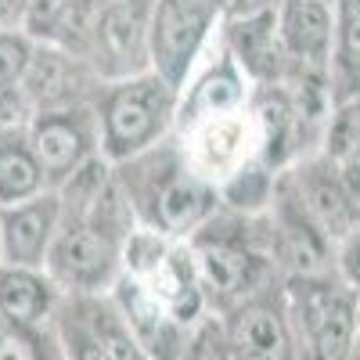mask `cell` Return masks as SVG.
<instances>
[{"label": "cell", "mask_w": 360, "mask_h": 360, "mask_svg": "<svg viewBox=\"0 0 360 360\" xmlns=\"http://www.w3.org/2000/svg\"><path fill=\"white\" fill-rule=\"evenodd\" d=\"M332 101H349L360 94V0H335V37L328 58Z\"/></svg>", "instance_id": "d6986e66"}, {"label": "cell", "mask_w": 360, "mask_h": 360, "mask_svg": "<svg viewBox=\"0 0 360 360\" xmlns=\"http://www.w3.org/2000/svg\"><path fill=\"white\" fill-rule=\"evenodd\" d=\"M321 155L339 169L346 188L360 202V94L349 101H339L328 112L324 123V148Z\"/></svg>", "instance_id": "ffe728a7"}, {"label": "cell", "mask_w": 360, "mask_h": 360, "mask_svg": "<svg viewBox=\"0 0 360 360\" xmlns=\"http://www.w3.org/2000/svg\"><path fill=\"white\" fill-rule=\"evenodd\" d=\"M188 249L198 270L209 310L227 314L231 307L245 303L249 295L278 281L281 270L270 259L266 249V220L245 217L234 209H217L191 238Z\"/></svg>", "instance_id": "6da1fadb"}, {"label": "cell", "mask_w": 360, "mask_h": 360, "mask_svg": "<svg viewBox=\"0 0 360 360\" xmlns=\"http://www.w3.org/2000/svg\"><path fill=\"white\" fill-rule=\"evenodd\" d=\"M62 288L44 266H0V324L8 346H40L44 328L54 324Z\"/></svg>", "instance_id": "7c38bea8"}, {"label": "cell", "mask_w": 360, "mask_h": 360, "mask_svg": "<svg viewBox=\"0 0 360 360\" xmlns=\"http://www.w3.org/2000/svg\"><path fill=\"white\" fill-rule=\"evenodd\" d=\"M22 94L33 101V108H62L76 101H90V90L101 86V76L83 54H72L58 44L37 40V51L29 58V69L22 76Z\"/></svg>", "instance_id": "4fadbf2b"}, {"label": "cell", "mask_w": 360, "mask_h": 360, "mask_svg": "<svg viewBox=\"0 0 360 360\" xmlns=\"http://www.w3.org/2000/svg\"><path fill=\"white\" fill-rule=\"evenodd\" d=\"M217 0H155L152 8V69L176 90L205 54L220 18Z\"/></svg>", "instance_id": "52a82bcc"}, {"label": "cell", "mask_w": 360, "mask_h": 360, "mask_svg": "<svg viewBox=\"0 0 360 360\" xmlns=\"http://www.w3.org/2000/svg\"><path fill=\"white\" fill-rule=\"evenodd\" d=\"M278 33L288 65L328 72L332 37H335V4H328V0H281Z\"/></svg>", "instance_id": "ac0fdd59"}, {"label": "cell", "mask_w": 360, "mask_h": 360, "mask_svg": "<svg viewBox=\"0 0 360 360\" xmlns=\"http://www.w3.org/2000/svg\"><path fill=\"white\" fill-rule=\"evenodd\" d=\"M54 332L69 356H98V360L144 356L112 292H62L54 310Z\"/></svg>", "instance_id": "5b68a950"}, {"label": "cell", "mask_w": 360, "mask_h": 360, "mask_svg": "<svg viewBox=\"0 0 360 360\" xmlns=\"http://www.w3.org/2000/svg\"><path fill=\"white\" fill-rule=\"evenodd\" d=\"M227 51L234 54V62L242 65V72L259 83H274L285 76L288 58L281 47L278 33V4H259L245 11H231L227 15V33H224Z\"/></svg>", "instance_id": "9a60e30c"}, {"label": "cell", "mask_w": 360, "mask_h": 360, "mask_svg": "<svg viewBox=\"0 0 360 360\" xmlns=\"http://www.w3.org/2000/svg\"><path fill=\"white\" fill-rule=\"evenodd\" d=\"M285 307L299 353L317 360H342L353 353L360 288L328 274H288Z\"/></svg>", "instance_id": "277c9868"}, {"label": "cell", "mask_w": 360, "mask_h": 360, "mask_svg": "<svg viewBox=\"0 0 360 360\" xmlns=\"http://www.w3.org/2000/svg\"><path fill=\"white\" fill-rule=\"evenodd\" d=\"M62 227V198L54 188L40 195L0 205V231H4V263L15 266H44L47 249Z\"/></svg>", "instance_id": "2e32d148"}, {"label": "cell", "mask_w": 360, "mask_h": 360, "mask_svg": "<svg viewBox=\"0 0 360 360\" xmlns=\"http://www.w3.org/2000/svg\"><path fill=\"white\" fill-rule=\"evenodd\" d=\"M220 11H245V8H259V4H281V0H217Z\"/></svg>", "instance_id": "484cf974"}, {"label": "cell", "mask_w": 360, "mask_h": 360, "mask_svg": "<svg viewBox=\"0 0 360 360\" xmlns=\"http://www.w3.org/2000/svg\"><path fill=\"white\" fill-rule=\"evenodd\" d=\"M252 98V79L242 72V65L234 62V54L220 51V62L209 65H195V72L188 76V83L180 86V105H176V130H184L188 123L213 112H227L238 105H249Z\"/></svg>", "instance_id": "e0dca14e"}, {"label": "cell", "mask_w": 360, "mask_h": 360, "mask_svg": "<svg viewBox=\"0 0 360 360\" xmlns=\"http://www.w3.org/2000/svg\"><path fill=\"white\" fill-rule=\"evenodd\" d=\"M0 346H8V332H4V324H0Z\"/></svg>", "instance_id": "83f0119b"}, {"label": "cell", "mask_w": 360, "mask_h": 360, "mask_svg": "<svg viewBox=\"0 0 360 360\" xmlns=\"http://www.w3.org/2000/svg\"><path fill=\"white\" fill-rule=\"evenodd\" d=\"M152 8L155 0H105L86 62L101 83L130 79L152 69Z\"/></svg>", "instance_id": "9c48e42d"}, {"label": "cell", "mask_w": 360, "mask_h": 360, "mask_svg": "<svg viewBox=\"0 0 360 360\" xmlns=\"http://www.w3.org/2000/svg\"><path fill=\"white\" fill-rule=\"evenodd\" d=\"M176 141H180V152H184L188 166L217 188L231 173H238L252 159H259V148H263L259 119H256L252 105L202 115L180 130Z\"/></svg>", "instance_id": "8992f818"}, {"label": "cell", "mask_w": 360, "mask_h": 360, "mask_svg": "<svg viewBox=\"0 0 360 360\" xmlns=\"http://www.w3.org/2000/svg\"><path fill=\"white\" fill-rule=\"evenodd\" d=\"M328 4H335V0H328Z\"/></svg>", "instance_id": "f546056e"}, {"label": "cell", "mask_w": 360, "mask_h": 360, "mask_svg": "<svg viewBox=\"0 0 360 360\" xmlns=\"http://www.w3.org/2000/svg\"><path fill=\"white\" fill-rule=\"evenodd\" d=\"M278 173L274 166H266L263 159H252L249 166H242L238 173H231L220 191V205L234 209V213H245V217H259L270 209L274 202V188H278Z\"/></svg>", "instance_id": "603a6c76"}, {"label": "cell", "mask_w": 360, "mask_h": 360, "mask_svg": "<svg viewBox=\"0 0 360 360\" xmlns=\"http://www.w3.org/2000/svg\"><path fill=\"white\" fill-rule=\"evenodd\" d=\"M47 188L44 166L29 144L25 130L0 134V205L25 202Z\"/></svg>", "instance_id": "44dd1931"}, {"label": "cell", "mask_w": 360, "mask_h": 360, "mask_svg": "<svg viewBox=\"0 0 360 360\" xmlns=\"http://www.w3.org/2000/svg\"><path fill=\"white\" fill-rule=\"evenodd\" d=\"M25 134L44 166L47 188H62L83 162L101 155V119L90 101L40 108L29 119Z\"/></svg>", "instance_id": "ba28073f"}, {"label": "cell", "mask_w": 360, "mask_h": 360, "mask_svg": "<svg viewBox=\"0 0 360 360\" xmlns=\"http://www.w3.org/2000/svg\"><path fill=\"white\" fill-rule=\"evenodd\" d=\"M176 105L180 90L155 69L101 83L94 105L101 119V155L115 166L166 141L176 127Z\"/></svg>", "instance_id": "3957f363"}, {"label": "cell", "mask_w": 360, "mask_h": 360, "mask_svg": "<svg viewBox=\"0 0 360 360\" xmlns=\"http://www.w3.org/2000/svg\"><path fill=\"white\" fill-rule=\"evenodd\" d=\"M0 266H4V231H0Z\"/></svg>", "instance_id": "4316f807"}, {"label": "cell", "mask_w": 360, "mask_h": 360, "mask_svg": "<svg viewBox=\"0 0 360 360\" xmlns=\"http://www.w3.org/2000/svg\"><path fill=\"white\" fill-rule=\"evenodd\" d=\"M335 266H339V278L353 288H360V224L335 245Z\"/></svg>", "instance_id": "d4e9b609"}, {"label": "cell", "mask_w": 360, "mask_h": 360, "mask_svg": "<svg viewBox=\"0 0 360 360\" xmlns=\"http://www.w3.org/2000/svg\"><path fill=\"white\" fill-rule=\"evenodd\" d=\"M37 51V37L29 29H0V86H18L29 58Z\"/></svg>", "instance_id": "cb8c5ba5"}, {"label": "cell", "mask_w": 360, "mask_h": 360, "mask_svg": "<svg viewBox=\"0 0 360 360\" xmlns=\"http://www.w3.org/2000/svg\"><path fill=\"white\" fill-rule=\"evenodd\" d=\"M220 317L227 328L231 356L281 360V356L299 353L292 321H288V307H285V285H278V281H270L266 288H259L245 303L231 307Z\"/></svg>", "instance_id": "8fae6325"}, {"label": "cell", "mask_w": 360, "mask_h": 360, "mask_svg": "<svg viewBox=\"0 0 360 360\" xmlns=\"http://www.w3.org/2000/svg\"><path fill=\"white\" fill-rule=\"evenodd\" d=\"M115 173L130 191L137 220L169 238H191L220 209L217 184H209L188 166L180 141L166 137L148 152L115 162Z\"/></svg>", "instance_id": "7a4b0ae2"}, {"label": "cell", "mask_w": 360, "mask_h": 360, "mask_svg": "<svg viewBox=\"0 0 360 360\" xmlns=\"http://www.w3.org/2000/svg\"><path fill=\"white\" fill-rule=\"evenodd\" d=\"M44 270L62 292H112L123 274V249L98 234L83 217H62Z\"/></svg>", "instance_id": "30bf717a"}, {"label": "cell", "mask_w": 360, "mask_h": 360, "mask_svg": "<svg viewBox=\"0 0 360 360\" xmlns=\"http://www.w3.org/2000/svg\"><path fill=\"white\" fill-rule=\"evenodd\" d=\"M285 180L292 184L295 198L303 202V209L317 220V227L332 238L335 245L360 224L356 195L346 188V180L339 176V169L324 155H314L307 162H299L295 169H285Z\"/></svg>", "instance_id": "5bb4252c"}, {"label": "cell", "mask_w": 360, "mask_h": 360, "mask_svg": "<svg viewBox=\"0 0 360 360\" xmlns=\"http://www.w3.org/2000/svg\"><path fill=\"white\" fill-rule=\"evenodd\" d=\"M83 220H86L90 227H94L98 234H105L108 242H115L119 249H123V242H127V238L141 227L137 209H134V202H130V191L123 188V180H119L115 166H112L108 180L101 184V191L94 195V202L86 205Z\"/></svg>", "instance_id": "7402d4cb"}, {"label": "cell", "mask_w": 360, "mask_h": 360, "mask_svg": "<svg viewBox=\"0 0 360 360\" xmlns=\"http://www.w3.org/2000/svg\"><path fill=\"white\" fill-rule=\"evenodd\" d=\"M353 349H360V317H356V346Z\"/></svg>", "instance_id": "f1b7e54d"}]
</instances>
